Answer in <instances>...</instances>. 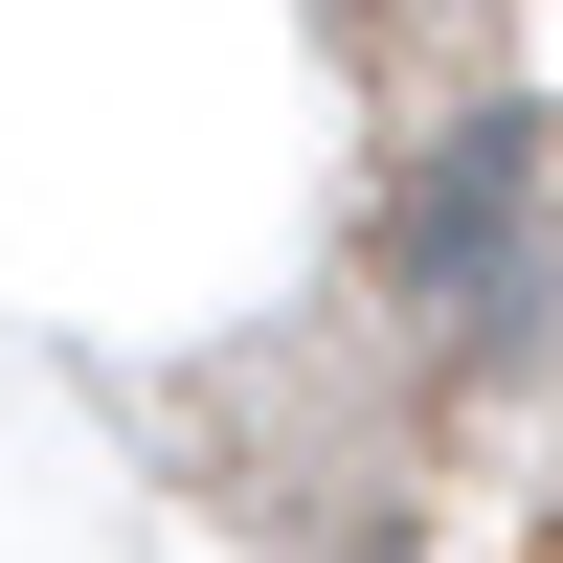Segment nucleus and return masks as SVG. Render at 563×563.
Masks as SVG:
<instances>
[{
  "instance_id": "1",
  "label": "nucleus",
  "mask_w": 563,
  "mask_h": 563,
  "mask_svg": "<svg viewBox=\"0 0 563 563\" xmlns=\"http://www.w3.org/2000/svg\"><path fill=\"white\" fill-rule=\"evenodd\" d=\"M361 203L203 474L271 563H563V0H339Z\"/></svg>"
}]
</instances>
